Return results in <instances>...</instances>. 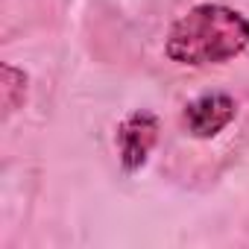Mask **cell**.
<instances>
[{
    "label": "cell",
    "instance_id": "cell-2",
    "mask_svg": "<svg viewBox=\"0 0 249 249\" xmlns=\"http://www.w3.org/2000/svg\"><path fill=\"white\" fill-rule=\"evenodd\" d=\"M159 141V117L150 111H135L117 126V153L129 173L144 167L150 150Z\"/></svg>",
    "mask_w": 249,
    "mask_h": 249
},
{
    "label": "cell",
    "instance_id": "cell-1",
    "mask_svg": "<svg viewBox=\"0 0 249 249\" xmlns=\"http://www.w3.org/2000/svg\"><path fill=\"white\" fill-rule=\"evenodd\" d=\"M249 44V21L217 3L194 6L167 36V56L179 65L202 68L237 56Z\"/></svg>",
    "mask_w": 249,
    "mask_h": 249
},
{
    "label": "cell",
    "instance_id": "cell-3",
    "mask_svg": "<svg viewBox=\"0 0 249 249\" xmlns=\"http://www.w3.org/2000/svg\"><path fill=\"white\" fill-rule=\"evenodd\" d=\"M234 111L237 106L229 94H205L185 106L182 120L194 138H214L234 120Z\"/></svg>",
    "mask_w": 249,
    "mask_h": 249
},
{
    "label": "cell",
    "instance_id": "cell-4",
    "mask_svg": "<svg viewBox=\"0 0 249 249\" xmlns=\"http://www.w3.org/2000/svg\"><path fill=\"white\" fill-rule=\"evenodd\" d=\"M27 94V76L21 71H15L12 65H3V108L6 114H12Z\"/></svg>",
    "mask_w": 249,
    "mask_h": 249
}]
</instances>
